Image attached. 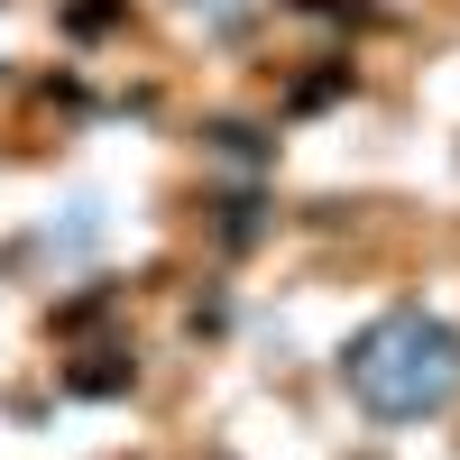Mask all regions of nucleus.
<instances>
[{
	"mask_svg": "<svg viewBox=\"0 0 460 460\" xmlns=\"http://www.w3.org/2000/svg\"><path fill=\"white\" fill-rule=\"evenodd\" d=\"M341 396L368 424H442L460 405V323L424 304H387L341 341Z\"/></svg>",
	"mask_w": 460,
	"mask_h": 460,
	"instance_id": "1",
	"label": "nucleus"
},
{
	"mask_svg": "<svg viewBox=\"0 0 460 460\" xmlns=\"http://www.w3.org/2000/svg\"><path fill=\"white\" fill-rule=\"evenodd\" d=\"M65 387L74 396H120V387H138V350H84L65 368Z\"/></svg>",
	"mask_w": 460,
	"mask_h": 460,
	"instance_id": "2",
	"label": "nucleus"
}]
</instances>
